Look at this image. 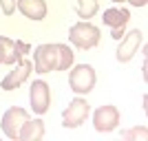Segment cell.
Segmentation results:
<instances>
[{"label": "cell", "mask_w": 148, "mask_h": 141, "mask_svg": "<svg viewBox=\"0 0 148 141\" xmlns=\"http://www.w3.org/2000/svg\"><path fill=\"white\" fill-rule=\"evenodd\" d=\"M102 40V33L95 25H91L88 20H80V22H75L71 25L69 29V42L73 44L75 49L80 51H91L95 49Z\"/></svg>", "instance_id": "6da1fadb"}, {"label": "cell", "mask_w": 148, "mask_h": 141, "mask_svg": "<svg viewBox=\"0 0 148 141\" xmlns=\"http://www.w3.org/2000/svg\"><path fill=\"white\" fill-rule=\"evenodd\" d=\"M97 75L91 64H75L69 68V88L75 95H88L95 88Z\"/></svg>", "instance_id": "7a4b0ae2"}, {"label": "cell", "mask_w": 148, "mask_h": 141, "mask_svg": "<svg viewBox=\"0 0 148 141\" xmlns=\"http://www.w3.org/2000/svg\"><path fill=\"white\" fill-rule=\"evenodd\" d=\"M88 115H91V104L86 101V97L77 95V97L62 110V126H64V128H80L82 123L88 119Z\"/></svg>", "instance_id": "3957f363"}, {"label": "cell", "mask_w": 148, "mask_h": 141, "mask_svg": "<svg viewBox=\"0 0 148 141\" xmlns=\"http://www.w3.org/2000/svg\"><path fill=\"white\" fill-rule=\"evenodd\" d=\"M31 51V44L25 40H11V37L0 35V64L13 66Z\"/></svg>", "instance_id": "277c9868"}, {"label": "cell", "mask_w": 148, "mask_h": 141, "mask_svg": "<svg viewBox=\"0 0 148 141\" xmlns=\"http://www.w3.org/2000/svg\"><path fill=\"white\" fill-rule=\"evenodd\" d=\"M119 121H122L119 110H117V106H113V104H104L93 112V126H95V130L102 132V135H108L113 130H117Z\"/></svg>", "instance_id": "5b68a950"}, {"label": "cell", "mask_w": 148, "mask_h": 141, "mask_svg": "<svg viewBox=\"0 0 148 141\" xmlns=\"http://www.w3.org/2000/svg\"><path fill=\"white\" fill-rule=\"evenodd\" d=\"M144 44V33L139 29H133L128 31V33H124L122 37H119V46L117 51H115V57H117L119 64H126V62H130L133 57H135V53L139 51V46Z\"/></svg>", "instance_id": "8992f818"}, {"label": "cell", "mask_w": 148, "mask_h": 141, "mask_svg": "<svg viewBox=\"0 0 148 141\" xmlns=\"http://www.w3.org/2000/svg\"><path fill=\"white\" fill-rule=\"evenodd\" d=\"M31 62H33V71L40 73V75L56 71V66H58V49H56V44H40V46H36L33 60Z\"/></svg>", "instance_id": "52a82bcc"}, {"label": "cell", "mask_w": 148, "mask_h": 141, "mask_svg": "<svg viewBox=\"0 0 148 141\" xmlns=\"http://www.w3.org/2000/svg\"><path fill=\"white\" fill-rule=\"evenodd\" d=\"M27 119H29V112H27L25 108L11 106V108L2 115V119H0V128H2L7 139H18L20 128H22V123H25Z\"/></svg>", "instance_id": "ba28073f"}, {"label": "cell", "mask_w": 148, "mask_h": 141, "mask_svg": "<svg viewBox=\"0 0 148 141\" xmlns=\"http://www.w3.org/2000/svg\"><path fill=\"white\" fill-rule=\"evenodd\" d=\"M31 73H33V62L22 57L18 64H13V71H9V73L2 77L0 88H2V91H16V88H20V86L29 80Z\"/></svg>", "instance_id": "9c48e42d"}, {"label": "cell", "mask_w": 148, "mask_h": 141, "mask_svg": "<svg viewBox=\"0 0 148 141\" xmlns=\"http://www.w3.org/2000/svg\"><path fill=\"white\" fill-rule=\"evenodd\" d=\"M29 101H31V108H33V112H36L38 117L44 115V112H49V108H51V88H49V84L42 82V80L33 82L31 88H29Z\"/></svg>", "instance_id": "30bf717a"}, {"label": "cell", "mask_w": 148, "mask_h": 141, "mask_svg": "<svg viewBox=\"0 0 148 141\" xmlns=\"http://www.w3.org/2000/svg\"><path fill=\"white\" fill-rule=\"evenodd\" d=\"M106 27H111V37L113 40H119V37L126 33V25H128L130 20V11L128 9H124V7H111V9H106L104 16H102Z\"/></svg>", "instance_id": "8fae6325"}, {"label": "cell", "mask_w": 148, "mask_h": 141, "mask_svg": "<svg viewBox=\"0 0 148 141\" xmlns=\"http://www.w3.org/2000/svg\"><path fill=\"white\" fill-rule=\"evenodd\" d=\"M16 9L33 22H40L47 18V2L44 0H16Z\"/></svg>", "instance_id": "7c38bea8"}, {"label": "cell", "mask_w": 148, "mask_h": 141, "mask_svg": "<svg viewBox=\"0 0 148 141\" xmlns=\"http://www.w3.org/2000/svg\"><path fill=\"white\" fill-rule=\"evenodd\" d=\"M42 137H44V121L40 117H36V119L29 117V119L22 123V128H20L18 139L20 141H40Z\"/></svg>", "instance_id": "4fadbf2b"}, {"label": "cell", "mask_w": 148, "mask_h": 141, "mask_svg": "<svg viewBox=\"0 0 148 141\" xmlns=\"http://www.w3.org/2000/svg\"><path fill=\"white\" fill-rule=\"evenodd\" d=\"M56 49H58V66H56V71H69V68L73 66V62H75L73 49H71L69 44H62V42L56 44Z\"/></svg>", "instance_id": "5bb4252c"}, {"label": "cell", "mask_w": 148, "mask_h": 141, "mask_svg": "<svg viewBox=\"0 0 148 141\" xmlns=\"http://www.w3.org/2000/svg\"><path fill=\"white\" fill-rule=\"evenodd\" d=\"M99 11V0H75V13L82 20L93 18Z\"/></svg>", "instance_id": "9a60e30c"}, {"label": "cell", "mask_w": 148, "mask_h": 141, "mask_svg": "<svg viewBox=\"0 0 148 141\" xmlns=\"http://www.w3.org/2000/svg\"><path fill=\"white\" fill-rule=\"evenodd\" d=\"M122 137L126 141H146L148 137V128L144 126V123H139V126H135V128L126 130V132H122Z\"/></svg>", "instance_id": "2e32d148"}, {"label": "cell", "mask_w": 148, "mask_h": 141, "mask_svg": "<svg viewBox=\"0 0 148 141\" xmlns=\"http://www.w3.org/2000/svg\"><path fill=\"white\" fill-rule=\"evenodd\" d=\"M0 9L5 16H13L16 13V0H0Z\"/></svg>", "instance_id": "e0dca14e"}, {"label": "cell", "mask_w": 148, "mask_h": 141, "mask_svg": "<svg viewBox=\"0 0 148 141\" xmlns=\"http://www.w3.org/2000/svg\"><path fill=\"white\" fill-rule=\"evenodd\" d=\"M126 2H130L133 7H146L148 5V0H126Z\"/></svg>", "instance_id": "ac0fdd59"}, {"label": "cell", "mask_w": 148, "mask_h": 141, "mask_svg": "<svg viewBox=\"0 0 148 141\" xmlns=\"http://www.w3.org/2000/svg\"><path fill=\"white\" fill-rule=\"evenodd\" d=\"M146 68H148V66H146V62H144V64H142V77H144V82L148 80V73H146Z\"/></svg>", "instance_id": "d6986e66"}, {"label": "cell", "mask_w": 148, "mask_h": 141, "mask_svg": "<svg viewBox=\"0 0 148 141\" xmlns=\"http://www.w3.org/2000/svg\"><path fill=\"white\" fill-rule=\"evenodd\" d=\"M142 108H144V112L148 110V97H146V95H144V99H142Z\"/></svg>", "instance_id": "ffe728a7"}, {"label": "cell", "mask_w": 148, "mask_h": 141, "mask_svg": "<svg viewBox=\"0 0 148 141\" xmlns=\"http://www.w3.org/2000/svg\"><path fill=\"white\" fill-rule=\"evenodd\" d=\"M111 2H115V5H122V2H126V0H111Z\"/></svg>", "instance_id": "44dd1931"}]
</instances>
